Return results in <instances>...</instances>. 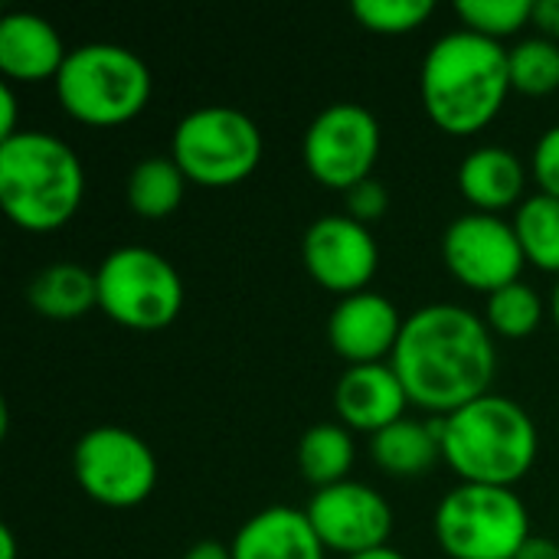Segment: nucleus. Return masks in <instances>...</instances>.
<instances>
[{
    "label": "nucleus",
    "instance_id": "31",
    "mask_svg": "<svg viewBox=\"0 0 559 559\" xmlns=\"http://www.w3.org/2000/svg\"><path fill=\"white\" fill-rule=\"evenodd\" d=\"M534 23L547 39H559V0H534Z\"/></svg>",
    "mask_w": 559,
    "mask_h": 559
},
{
    "label": "nucleus",
    "instance_id": "19",
    "mask_svg": "<svg viewBox=\"0 0 559 559\" xmlns=\"http://www.w3.org/2000/svg\"><path fill=\"white\" fill-rule=\"evenodd\" d=\"M26 301L49 321H75L98 308V278L79 262H52L33 275Z\"/></svg>",
    "mask_w": 559,
    "mask_h": 559
},
{
    "label": "nucleus",
    "instance_id": "9",
    "mask_svg": "<svg viewBox=\"0 0 559 559\" xmlns=\"http://www.w3.org/2000/svg\"><path fill=\"white\" fill-rule=\"evenodd\" d=\"M72 472L95 504L115 511L144 504L157 488V459L151 445L121 426L88 429L75 442Z\"/></svg>",
    "mask_w": 559,
    "mask_h": 559
},
{
    "label": "nucleus",
    "instance_id": "35",
    "mask_svg": "<svg viewBox=\"0 0 559 559\" xmlns=\"http://www.w3.org/2000/svg\"><path fill=\"white\" fill-rule=\"evenodd\" d=\"M350 559H406L400 550H393V547H383V550H370V554H360V557H350Z\"/></svg>",
    "mask_w": 559,
    "mask_h": 559
},
{
    "label": "nucleus",
    "instance_id": "3",
    "mask_svg": "<svg viewBox=\"0 0 559 559\" xmlns=\"http://www.w3.org/2000/svg\"><path fill=\"white\" fill-rule=\"evenodd\" d=\"M85 197V167L79 154L49 131H16L0 141V206L26 233L66 226Z\"/></svg>",
    "mask_w": 559,
    "mask_h": 559
},
{
    "label": "nucleus",
    "instance_id": "28",
    "mask_svg": "<svg viewBox=\"0 0 559 559\" xmlns=\"http://www.w3.org/2000/svg\"><path fill=\"white\" fill-rule=\"evenodd\" d=\"M534 180L540 187V193L557 197L559 200V124L547 128L534 147V160H531Z\"/></svg>",
    "mask_w": 559,
    "mask_h": 559
},
{
    "label": "nucleus",
    "instance_id": "26",
    "mask_svg": "<svg viewBox=\"0 0 559 559\" xmlns=\"http://www.w3.org/2000/svg\"><path fill=\"white\" fill-rule=\"evenodd\" d=\"M455 13L465 29L501 43L524 23H534V0H459Z\"/></svg>",
    "mask_w": 559,
    "mask_h": 559
},
{
    "label": "nucleus",
    "instance_id": "33",
    "mask_svg": "<svg viewBox=\"0 0 559 559\" xmlns=\"http://www.w3.org/2000/svg\"><path fill=\"white\" fill-rule=\"evenodd\" d=\"M183 559H233V547H226L219 540H200L187 550Z\"/></svg>",
    "mask_w": 559,
    "mask_h": 559
},
{
    "label": "nucleus",
    "instance_id": "18",
    "mask_svg": "<svg viewBox=\"0 0 559 559\" xmlns=\"http://www.w3.org/2000/svg\"><path fill=\"white\" fill-rule=\"evenodd\" d=\"M524 183H527V170L521 157L498 144L475 147L459 164V190L475 206V213H498L508 206H521Z\"/></svg>",
    "mask_w": 559,
    "mask_h": 559
},
{
    "label": "nucleus",
    "instance_id": "34",
    "mask_svg": "<svg viewBox=\"0 0 559 559\" xmlns=\"http://www.w3.org/2000/svg\"><path fill=\"white\" fill-rule=\"evenodd\" d=\"M0 559H16V540H13L10 524L0 527Z\"/></svg>",
    "mask_w": 559,
    "mask_h": 559
},
{
    "label": "nucleus",
    "instance_id": "24",
    "mask_svg": "<svg viewBox=\"0 0 559 559\" xmlns=\"http://www.w3.org/2000/svg\"><path fill=\"white\" fill-rule=\"evenodd\" d=\"M540 321H544V298L527 282H514L488 295L485 324L491 328V334L508 341H524L540 328Z\"/></svg>",
    "mask_w": 559,
    "mask_h": 559
},
{
    "label": "nucleus",
    "instance_id": "23",
    "mask_svg": "<svg viewBox=\"0 0 559 559\" xmlns=\"http://www.w3.org/2000/svg\"><path fill=\"white\" fill-rule=\"evenodd\" d=\"M514 233L531 265L559 275V200L547 193L527 197L514 213Z\"/></svg>",
    "mask_w": 559,
    "mask_h": 559
},
{
    "label": "nucleus",
    "instance_id": "14",
    "mask_svg": "<svg viewBox=\"0 0 559 559\" xmlns=\"http://www.w3.org/2000/svg\"><path fill=\"white\" fill-rule=\"evenodd\" d=\"M403 321L406 318L386 295L367 288L334 305L328 318V341L334 354L344 357L350 367L386 364L383 357H393L396 341L403 334Z\"/></svg>",
    "mask_w": 559,
    "mask_h": 559
},
{
    "label": "nucleus",
    "instance_id": "21",
    "mask_svg": "<svg viewBox=\"0 0 559 559\" xmlns=\"http://www.w3.org/2000/svg\"><path fill=\"white\" fill-rule=\"evenodd\" d=\"M187 183L190 180L183 177V170L177 167V160L170 154L167 157H144L128 174V187H124L128 206L141 219H167L183 203Z\"/></svg>",
    "mask_w": 559,
    "mask_h": 559
},
{
    "label": "nucleus",
    "instance_id": "13",
    "mask_svg": "<svg viewBox=\"0 0 559 559\" xmlns=\"http://www.w3.org/2000/svg\"><path fill=\"white\" fill-rule=\"evenodd\" d=\"M301 262L321 288L347 298L367 292L380 269V249L364 223L347 213H331L305 229Z\"/></svg>",
    "mask_w": 559,
    "mask_h": 559
},
{
    "label": "nucleus",
    "instance_id": "7",
    "mask_svg": "<svg viewBox=\"0 0 559 559\" xmlns=\"http://www.w3.org/2000/svg\"><path fill=\"white\" fill-rule=\"evenodd\" d=\"M436 540L452 559H518L531 534V514L514 488L459 485L432 518Z\"/></svg>",
    "mask_w": 559,
    "mask_h": 559
},
{
    "label": "nucleus",
    "instance_id": "1",
    "mask_svg": "<svg viewBox=\"0 0 559 559\" xmlns=\"http://www.w3.org/2000/svg\"><path fill=\"white\" fill-rule=\"evenodd\" d=\"M390 364L409 403L445 419L491 393L498 347L485 318L462 305L436 301L403 321Z\"/></svg>",
    "mask_w": 559,
    "mask_h": 559
},
{
    "label": "nucleus",
    "instance_id": "22",
    "mask_svg": "<svg viewBox=\"0 0 559 559\" xmlns=\"http://www.w3.org/2000/svg\"><path fill=\"white\" fill-rule=\"evenodd\" d=\"M298 468H301V478L308 485H314V491L347 481V475L354 468L350 429L341 423L311 426L298 442Z\"/></svg>",
    "mask_w": 559,
    "mask_h": 559
},
{
    "label": "nucleus",
    "instance_id": "6",
    "mask_svg": "<svg viewBox=\"0 0 559 559\" xmlns=\"http://www.w3.org/2000/svg\"><path fill=\"white\" fill-rule=\"evenodd\" d=\"M259 124L233 105H203L187 111L170 138V157L197 187L226 190L249 180L262 164Z\"/></svg>",
    "mask_w": 559,
    "mask_h": 559
},
{
    "label": "nucleus",
    "instance_id": "11",
    "mask_svg": "<svg viewBox=\"0 0 559 559\" xmlns=\"http://www.w3.org/2000/svg\"><path fill=\"white\" fill-rule=\"evenodd\" d=\"M442 259L462 285L485 295L521 282L527 265L514 223L498 213H465L452 219L442 236Z\"/></svg>",
    "mask_w": 559,
    "mask_h": 559
},
{
    "label": "nucleus",
    "instance_id": "4",
    "mask_svg": "<svg viewBox=\"0 0 559 559\" xmlns=\"http://www.w3.org/2000/svg\"><path fill=\"white\" fill-rule=\"evenodd\" d=\"M442 459L462 485L514 488L537 462V426L511 396L488 393L439 419Z\"/></svg>",
    "mask_w": 559,
    "mask_h": 559
},
{
    "label": "nucleus",
    "instance_id": "2",
    "mask_svg": "<svg viewBox=\"0 0 559 559\" xmlns=\"http://www.w3.org/2000/svg\"><path fill=\"white\" fill-rule=\"evenodd\" d=\"M511 92L508 49L465 26L439 36L423 59L419 95L426 115L452 138H468L488 128Z\"/></svg>",
    "mask_w": 559,
    "mask_h": 559
},
{
    "label": "nucleus",
    "instance_id": "16",
    "mask_svg": "<svg viewBox=\"0 0 559 559\" xmlns=\"http://www.w3.org/2000/svg\"><path fill=\"white\" fill-rule=\"evenodd\" d=\"M69 49L56 26L36 13H7L0 20V72L3 82H46L59 75Z\"/></svg>",
    "mask_w": 559,
    "mask_h": 559
},
{
    "label": "nucleus",
    "instance_id": "17",
    "mask_svg": "<svg viewBox=\"0 0 559 559\" xmlns=\"http://www.w3.org/2000/svg\"><path fill=\"white\" fill-rule=\"evenodd\" d=\"M233 559H324V544L298 508H265L233 537Z\"/></svg>",
    "mask_w": 559,
    "mask_h": 559
},
{
    "label": "nucleus",
    "instance_id": "20",
    "mask_svg": "<svg viewBox=\"0 0 559 559\" xmlns=\"http://www.w3.org/2000/svg\"><path fill=\"white\" fill-rule=\"evenodd\" d=\"M373 462L393 478H419L442 459L439 423L400 419L373 436Z\"/></svg>",
    "mask_w": 559,
    "mask_h": 559
},
{
    "label": "nucleus",
    "instance_id": "36",
    "mask_svg": "<svg viewBox=\"0 0 559 559\" xmlns=\"http://www.w3.org/2000/svg\"><path fill=\"white\" fill-rule=\"evenodd\" d=\"M550 308H554V321H557V331H559V282H557V288H554V301H550Z\"/></svg>",
    "mask_w": 559,
    "mask_h": 559
},
{
    "label": "nucleus",
    "instance_id": "8",
    "mask_svg": "<svg viewBox=\"0 0 559 559\" xmlns=\"http://www.w3.org/2000/svg\"><path fill=\"white\" fill-rule=\"evenodd\" d=\"M98 308L121 328L160 331L183 311V278L160 252L121 246L95 269Z\"/></svg>",
    "mask_w": 559,
    "mask_h": 559
},
{
    "label": "nucleus",
    "instance_id": "12",
    "mask_svg": "<svg viewBox=\"0 0 559 559\" xmlns=\"http://www.w3.org/2000/svg\"><path fill=\"white\" fill-rule=\"evenodd\" d=\"M314 534L321 537L324 550L360 557L370 550L390 547L393 534V508L390 501L360 481H341L331 488L314 491V498L305 508Z\"/></svg>",
    "mask_w": 559,
    "mask_h": 559
},
{
    "label": "nucleus",
    "instance_id": "29",
    "mask_svg": "<svg viewBox=\"0 0 559 559\" xmlns=\"http://www.w3.org/2000/svg\"><path fill=\"white\" fill-rule=\"evenodd\" d=\"M386 206H390V193L373 177L364 180V183H357L354 190H347V216H354L364 226L373 223V219H380L386 213Z\"/></svg>",
    "mask_w": 559,
    "mask_h": 559
},
{
    "label": "nucleus",
    "instance_id": "25",
    "mask_svg": "<svg viewBox=\"0 0 559 559\" xmlns=\"http://www.w3.org/2000/svg\"><path fill=\"white\" fill-rule=\"evenodd\" d=\"M511 88L521 95H550L559 88V43L547 36H531L508 49Z\"/></svg>",
    "mask_w": 559,
    "mask_h": 559
},
{
    "label": "nucleus",
    "instance_id": "5",
    "mask_svg": "<svg viewBox=\"0 0 559 559\" xmlns=\"http://www.w3.org/2000/svg\"><path fill=\"white\" fill-rule=\"evenodd\" d=\"M151 88L154 79L147 62L118 43L69 49L56 75V95L66 115L92 128H115L138 118L151 102Z\"/></svg>",
    "mask_w": 559,
    "mask_h": 559
},
{
    "label": "nucleus",
    "instance_id": "27",
    "mask_svg": "<svg viewBox=\"0 0 559 559\" xmlns=\"http://www.w3.org/2000/svg\"><path fill=\"white\" fill-rule=\"evenodd\" d=\"M354 20L380 36H403L423 26L432 13V0H354Z\"/></svg>",
    "mask_w": 559,
    "mask_h": 559
},
{
    "label": "nucleus",
    "instance_id": "32",
    "mask_svg": "<svg viewBox=\"0 0 559 559\" xmlns=\"http://www.w3.org/2000/svg\"><path fill=\"white\" fill-rule=\"evenodd\" d=\"M518 559H559V544L547 540V537H531Z\"/></svg>",
    "mask_w": 559,
    "mask_h": 559
},
{
    "label": "nucleus",
    "instance_id": "15",
    "mask_svg": "<svg viewBox=\"0 0 559 559\" xmlns=\"http://www.w3.org/2000/svg\"><path fill=\"white\" fill-rule=\"evenodd\" d=\"M409 396L393 364H360L347 367L334 386V409L347 429L357 432H383L386 426L406 419Z\"/></svg>",
    "mask_w": 559,
    "mask_h": 559
},
{
    "label": "nucleus",
    "instance_id": "10",
    "mask_svg": "<svg viewBox=\"0 0 559 559\" xmlns=\"http://www.w3.org/2000/svg\"><path fill=\"white\" fill-rule=\"evenodd\" d=\"M380 144V121L364 105L334 102L308 124L301 138V160L321 187L347 193L373 177Z\"/></svg>",
    "mask_w": 559,
    "mask_h": 559
},
{
    "label": "nucleus",
    "instance_id": "30",
    "mask_svg": "<svg viewBox=\"0 0 559 559\" xmlns=\"http://www.w3.org/2000/svg\"><path fill=\"white\" fill-rule=\"evenodd\" d=\"M16 128V95H13V82L0 85V141L13 138Z\"/></svg>",
    "mask_w": 559,
    "mask_h": 559
}]
</instances>
